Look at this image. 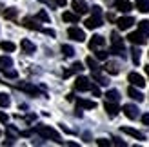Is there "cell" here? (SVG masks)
I'll list each match as a JSON object with an SVG mask.
<instances>
[{"label":"cell","instance_id":"1","mask_svg":"<svg viewBox=\"0 0 149 147\" xmlns=\"http://www.w3.org/2000/svg\"><path fill=\"white\" fill-rule=\"evenodd\" d=\"M111 53L118 56H125V47L118 33H111Z\"/></svg>","mask_w":149,"mask_h":147},{"label":"cell","instance_id":"2","mask_svg":"<svg viewBox=\"0 0 149 147\" xmlns=\"http://www.w3.org/2000/svg\"><path fill=\"white\" fill-rule=\"evenodd\" d=\"M36 133H38L42 138H46V140H55V142H58V144H62L60 135H58L55 129L47 127V126H38V127H36Z\"/></svg>","mask_w":149,"mask_h":147},{"label":"cell","instance_id":"3","mask_svg":"<svg viewBox=\"0 0 149 147\" xmlns=\"http://www.w3.org/2000/svg\"><path fill=\"white\" fill-rule=\"evenodd\" d=\"M127 40L131 44H135V46H144V44L147 42V35H144L142 31H135V33L127 35Z\"/></svg>","mask_w":149,"mask_h":147},{"label":"cell","instance_id":"4","mask_svg":"<svg viewBox=\"0 0 149 147\" xmlns=\"http://www.w3.org/2000/svg\"><path fill=\"white\" fill-rule=\"evenodd\" d=\"M91 82H89L87 76H78L77 80H74V89L77 91H89L91 89Z\"/></svg>","mask_w":149,"mask_h":147},{"label":"cell","instance_id":"5","mask_svg":"<svg viewBox=\"0 0 149 147\" xmlns=\"http://www.w3.org/2000/svg\"><path fill=\"white\" fill-rule=\"evenodd\" d=\"M68 36L74 42H84L86 40V33L82 31V29H78V27H69L68 29Z\"/></svg>","mask_w":149,"mask_h":147},{"label":"cell","instance_id":"6","mask_svg":"<svg viewBox=\"0 0 149 147\" xmlns=\"http://www.w3.org/2000/svg\"><path fill=\"white\" fill-rule=\"evenodd\" d=\"M122 111H124V114L127 116L129 120H136L138 114H140V113H138V107L133 105V104H125V105L122 107Z\"/></svg>","mask_w":149,"mask_h":147},{"label":"cell","instance_id":"7","mask_svg":"<svg viewBox=\"0 0 149 147\" xmlns=\"http://www.w3.org/2000/svg\"><path fill=\"white\" fill-rule=\"evenodd\" d=\"M71 7H73V11L78 13V15H86V13L89 11L86 0H73V2H71Z\"/></svg>","mask_w":149,"mask_h":147},{"label":"cell","instance_id":"8","mask_svg":"<svg viewBox=\"0 0 149 147\" xmlns=\"http://www.w3.org/2000/svg\"><path fill=\"white\" fill-rule=\"evenodd\" d=\"M127 80L131 82V85H135V87H146V80H144V76L142 75H138V73H129V76H127Z\"/></svg>","mask_w":149,"mask_h":147},{"label":"cell","instance_id":"9","mask_svg":"<svg viewBox=\"0 0 149 147\" xmlns=\"http://www.w3.org/2000/svg\"><path fill=\"white\" fill-rule=\"evenodd\" d=\"M113 6H115V9L120 11V13H129L133 9V4L129 2V0H116Z\"/></svg>","mask_w":149,"mask_h":147},{"label":"cell","instance_id":"10","mask_svg":"<svg viewBox=\"0 0 149 147\" xmlns=\"http://www.w3.org/2000/svg\"><path fill=\"white\" fill-rule=\"evenodd\" d=\"M133 24H135V18H133V17H122V18L116 20V26H118V29H120V31L129 29Z\"/></svg>","mask_w":149,"mask_h":147},{"label":"cell","instance_id":"11","mask_svg":"<svg viewBox=\"0 0 149 147\" xmlns=\"http://www.w3.org/2000/svg\"><path fill=\"white\" fill-rule=\"evenodd\" d=\"M22 26L27 27V29H33V31H42V27H40L38 22H36L35 18H29V17H26L24 20H22Z\"/></svg>","mask_w":149,"mask_h":147},{"label":"cell","instance_id":"12","mask_svg":"<svg viewBox=\"0 0 149 147\" xmlns=\"http://www.w3.org/2000/svg\"><path fill=\"white\" fill-rule=\"evenodd\" d=\"M20 47H22V51H24L26 55H33L35 51H36V46L31 40H27V38H24V40L20 42Z\"/></svg>","mask_w":149,"mask_h":147},{"label":"cell","instance_id":"13","mask_svg":"<svg viewBox=\"0 0 149 147\" xmlns=\"http://www.w3.org/2000/svg\"><path fill=\"white\" fill-rule=\"evenodd\" d=\"M104 44H106V38L104 36H100V35H95L91 40H89V49H98V47H102Z\"/></svg>","mask_w":149,"mask_h":147},{"label":"cell","instance_id":"14","mask_svg":"<svg viewBox=\"0 0 149 147\" xmlns=\"http://www.w3.org/2000/svg\"><path fill=\"white\" fill-rule=\"evenodd\" d=\"M84 24H86L87 29H96V27H100V26H102V18H100V17H96V15H93L91 18H87V20L84 22Z\"/></svg>","mask_w":149,"mask_h":147},{"label":"cell","instance_id":"15","mask_svg":"<svg viewBox=\"0 0 149 147\" xmlns=\"http://www.w3.org/2000/svg\"><path fill=\"white\" fill-rule=\"evenodd\" d=\"M104 109H106V113L111 116V118H115V116L118 114V105H116V102H106V105H104Z\"/></svg>","mask_w":149,"mask_h":147},{"label":"cell","instance_id":"16","mask_svg":"<svg viewBox=\"0 0 149 147\" xmlns=\"http://www.w3.org/2000/svg\"><path fill=\"white\" fill-rule=\"evenodd\" d=\"M122 133L129 135V136H133V138H136V140H146V136H144L142 133H140V131L133 129V127H122Z\"/></svg>","mask_w":149,"mask_h":147},{"label":"cell","instance_id":"17","mask_svg":"<svg viewBox=\"0 0 149 147\" xmlns=\"http://www.w3.org/2000/svg\"><path fill=\"white\" fill-rule=\"evenodd\" d=\"M77 107H78V109H95V107H96V102L78 98V100H77Z\"/></svg>","mask_w":149,"mask_h":147},{"label":"cell","instance_id":"18","mask_svg":"<svg viewBox=\"0 0 149 147\" xmlns=\"http://www.w3.org/2000/svg\"><path fill=\"white\" fill-rule=\"evenodd\" d=\"M62 18H64V22H69V24H77V22H78V18H80V15H78V13L65 11V13L62 15Z\"/></svg>","mask_w":149,"mask_h":147},{"label":"cell","instance_id":"19","mask_svg":"<svg viewBox=\"0 0 149 147\" xmlns=\"http://www.w3.org/2000/svg\"><path fill=\"white\" fill-rule=\"evenodd\" d=\"M127 94H129V96H131L133 100H136V102H142V100H144V94L140 93V91L136 89L135 85H131L129 89H127Z\"/></svg>","mask_w":149,"mask_h":147},{"label":"cell","instance_id":"20","mask_svg":"<svg viewBox=\"0 0 149 147\" xmlns=\"http://www.w3.org/2000/svg\"><path fill=\"white\" fill-rule=\"evenodd\" d=\"M104 69H106V73H109V75H118V73H120V67H118L116 62H107L104 65Z\"/></svg>","mask_w":149,"mask_h":147},{"label":"cell","instance_id":"21","mask_svg":"<svg viewBox=\"0 0 149 147\" xmlns=\"http://www.w3.org/2000/svg\"><path fill=\"white\" fill-rule=\"evenodd\" d=\"M82 69H84V65H82L80 62H74V64L71 65V69L64 73V76H65V78H68V76H71V75H73V73H80Z\"/></svg>","mask_w":149,"mask_h":147},{"label":"cell","instance_id":"22","mask_svg":"<svg viewBox=\"0 0 149 147\" xmlns=\"http://www.w3.org/2000/svg\"><path fill=\"white\" fill-rule=\"evenodd\" d=\"M13 65V60L9 56H0V71H6Z\"/></svg>","mask_w":149,"mask_h":147},{"label":"cell","instance_id":"23","mask_svg":"<svg viewBox=\"0 0 149 147\" xmlns=\"http://www.w3.org/2000/svg\"><path fill=\"white\" fill-rule=\"evenodd\" d=\"M136 9L140 13H149V0H136Z\"/></svg>","mask_w":149,"mask_h":147},{"label":"cell","instance_id":"24","mask_svg":"<svg viewBox=\"0 0 149 147\" xmlns=\"http://www.w3.org/2000/svg\"><path fill=\"white\" fill-rule=\"evenodd\" d=\"M106 98H107L109 102H118V100H120V93H118L116 89H109V91L106 93Z\"/></svg>","mask_w":149,"mask_h":147},{"label":"cell","instance_id":"25","mask_svg":"<svg viewBox=\"0 0 149 147\" xmlns=\"http://www.w3.org/2000/svg\"><path fill=\"white\" fill-rule=\"evenodd\" d=\"M20 89L26 91V93H29V94H38V89H36L35 85H31V84H22Z\"/></svg>","mask_w":149,"mask_h":147},{"label":"cell","instance_id":"26","mask_svg":"<svg viewBox=\"0 0 149 147\" xmlns=\"http://www.w3.org/2000/svg\"><path fill=\"white\" fill-rule=\"evenodd\" d=\"M17 15H18V11L15 9V7H9V9L4 11V18H7V20H15V18H17Z\"/></svg>","mask_w":149,"mask_h":147},{"label":"cell","instance_id":"27","mask_svg":"<svg viewBox=\"0 0 149 147\" xmlns=\"http://www.w3.org/2000/svg\"><path fill=\"white\" fill-rule=\"evenodd\" d=\"M0 49H2V51H7V53H13V51L17 49V46H15L13 42H2V44H0Z\"/></svg>","mask_w":149,"mask_h":147},{"label":"cell","instance_id":"28","mask_svg":"<svg viewBox=\"0 0 149 147\" xmlns=\"http://www.w3.org/2000/svg\"><path fill=\"white\" fill-rule=\"evenodd\" d=\"M11 104V98H9V94H6V93H0V107H9Z\"/></svg>","mask_w":149,"mask_h":147},{"label":"cell","instance_id":"29","mask_svg":"<svg viewBox=\"0 0 149 147\" xmlns=\"http://www.w3.org/2000/svg\"><path fill=\"white\" fill-rule=\"evenodd\" d=\"M86 64L89 65V69H91V71H98V69H100L98 64H96V60H95L93 56H87V58H86Z\"/></svg>","mask_w":149,"mask_h":147},{"label":"cell","instance_id":"30","mask_svg":"<svg viewBox=\"0 0 149 147\" xmlns=\"http://www.w3.org/2000/svg\"><path fill=\"white\" fill-rule=\"evenodd\" d=\"M138 31H142L144 35H149V20H142L138 24Z\"/></svg>","mask_w":149,"mask_h":147},{"label":"cell","instance_id":"31","mask_svg":"<svg viewBox=\"0 0 149 147\" xmlns=\"http://www.w3.org/2000/svg\"><path fill=\"white\" fill-rule=\"evenodd\" d=\"M36 20H42V22H46V24H49V15L46 13V9H40L38 15H36Z\"/></svg>","mask_w":149,"mask_h":147},{"label":"cell","instance_id":"32","mask_svg":"<svg viewBox=\"0 0 149 147\" xmlns=\"http://www.w3.org/2000/svg\"><path fill=\"white\" fill-rule=\"evenodd\" d=\"M62 53H64V56H68V58H71V56L74 55V49H73L71 46H62Z\"/></svg>","mask_w":149,"mask_h":147},{"label":"cell","instance_id":"33","mask_svg":"<svg viewBox=\"0 0 149 147\" xmlns=\"http://www.w3.org/2000/svg\"><path fill=\"white\" fill-rule=\"evenodd\" d=\"M131 53H133V62H135V65H138V64H140V49L135 47Z\"/></svg>","mask_w":149,"mask_h":147},{"label":"cell","instance_id":"34","mask_svg":"<svg viewBox=\"0 0 149 147\" xmlns=\"http://www.w3.org/2000/svg\"><path fill=\"white\" fill-rule=\"evenodd\" d=\"M4 75H6V78H17V76H18V73L15 71V69H6V71H4Z\"/></svg>","mask_w":149,"mask_h":147},{"label":"cell","instance_id":"35","mask_svg":"<svg viewBox=\"0 0 149 147\" xmlns=\"http://www.w3.org/2000/svg\"><path fill=\"white\" fill-rule=\"evenodd\" d=\"M96 145H100V147H109V145H111V140H106V138H98V140H96Z\"/></svg>","mask_w":149,"mask_h":147},{"label":"cell","instance_id":"36","mask_svg":"<svg viewBox=\"0 0 149 147\" xmlns=\"http://www.w3.org/2000/svg\"><path fill=\"white\" fill-rule=\"evenodd\" d=\"M96 58L98 60H107V53L106 51H96Z\"/></svg>","mask_w":149,"mask_h":147},{"label":"cell","instance_id":"37","mask_svg":"<svg viewBox=\"0 0 149 147\" xmlns=\"http://www.w3.org/2000/svg\"><path fill=\"white\" fill-rule=\"evenodd\" d=\"M91 11H93V15L100 17V15H102V7H100V6H93V7H91Z\"/></svg>","mask_w":149,"mask_h":147},{"label":"cell","instance_id":"38","mask_svg":"<svg viewBox=\"0 0 149 147\" xmlns=\"http://www.w3.org/2000/svg\"><path fill=\"white\" fill-rule=\"evenodd\" d=\"M113 144L115 145H120V147H125V142H122L120 138H113Z\"/></svg>","mask_w":149,"mask_h":147},{"label":"cell","instance_id":"39","mask_svg":"<svg viewBox=\"0 0 149 147\" xmlns=\"http://www.w3.org/2000/svg\"><path fill=\"white\" fill-rule=\"evenodd\" d=\"M142 123H144V126H149V113L142 114Z\"/></svg>","mask_w":149,"mask_h":147},{"label":"cell","instance_id":"40","mask_svg":"<svg viewBox=\"0 0 149 147\" xmlns=\"http://www.w3.org/2000/svg\"><path fill=\"white\" fill-rule=\"evenodd\" d=\"M91 91H93V94H95V96H100V89H98L96 85H93V87H91Z\"/></svg>","mask_w":149,"mask_h":147},{"label":"cell","instance_id":"41","mask_svg":"<svg viewBox=\"0 0 149 147\" xmlns=\"http://www.w3.org/2000/svg\"><path fill=\"white\" fill-rule=\"evenodd\" d=\"M7 120H9V116H7L6 113H0V122H4V123H6Z\"/></svg>","mask_w":149,"mask_h":147},{"label":"cell","instance_id":"42","mask_svg":"<svg viewBox=\"0 0 149 147\" xmlns=\"http://www.w3.org/2000/svg\"><path fill=\"white\" fill-rule=\"evenodd\" d=\"M42 31L46 33V35H49V36H55V35H56V33L53 31V29H42Z\"/></svg>","mask_w":149,"mask_h":147},{"label":"cell","instance_id":"43","mask_svg":"<svg viewBox=\"0 0 149 147\" xmlns=\"http://www.w3.org/2000/svg\"><path fill=\"white\" fill-rule=\"evenodd\" d=\"M55 2H56V6H65L68 0H55Z\"/></svg>","mask_w":149,"mask_h":147},{"label":"cell","instance_id":"44","mask_svg":"<svg viewBox=\"0 0 149 147\" xmlns=\"http://www.w3.org/2000/svg\"><path fill=\"white\" fill-rule=\"evenodd\" d=\"M107 20H109V22H113V20H115V17H113V13H107Z\"/></svg>","mask_w":149,"mask_h":147},{"label":"cell","instance_id":"45","mask_svg":"<svg viewBox=\"0 0 149 147\" xmlns=\"http://www.w3.org/2000/svg\"><path fill=\"white\" fill-rule=\"evenodd\" d=\"M146 73H147V76H149V65H146Z\"/></svg>","mask_w":149,"mask_h":147},{"label":"cell","instance_id":"46","mask_svg":"<svg viewBox=\"0 0 149 147\" xmlns=\"http://www.w3.org/2000/svg\"><path fill=\"white\" fill-rule=\"evenodd\" d=\"M0 136H2V131H0Z\"/></svg>","mask_w":149,"mask_h":147}]
</instances>
